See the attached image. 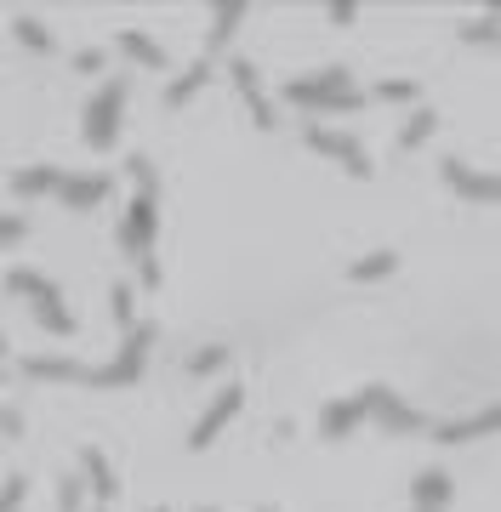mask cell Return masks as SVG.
Wrapping results in <instances>:
<instances>
[{"instance_id":"1","label":"cell","mask_w":501,"mask_h":512,"mask_svg":"<svg viewBox=\"0 0 501 512\" xmlns=\"http://www.w3.org/2000/svg\"><path fill=\"white\" fill-rule=\"evenodd\" d=\"M285 103H291V109H308V114H353V109H365V97L353 92V74L348 69L302 74V80L285 86Z\"/></svg>"},{"instance_id":"2","label":"cell","mask_w":501,"mask_h":512,"mask_svg":"<svg viewBox=\"0 0 501 512\" xmlns=\"http://www.w3.org/2000/svg\"><path fill=\"white\" fill-rule=\"evenodd\" d=\"M120 114H126V80L114 74V80L97 86L92 103H86V114H80V137H86L92 154H109V148L120 143Z\"/></svg>"},{"instance_id":"3","label":"cell","mask_w":501,"mask_h":512,"mask_svg":"<svg viewBox=\"0 0 501 512\" xmlns=\"http://www.w3.org/2000/svg\"><path fill=\"white\" fill-rule=\"evenodd\" d=\"M154 336H160V330H154L149 319H143V325H131L126 342H120V353H114L109 365L86 370V387H131V382H143L149 353H154Z\"/></svg>"},{"instance_id":"4","label":"cell","mask_w":501,"mask_h":512,"mask_svg":"<svg viewBox=\"0 0 501 512\" xmlns=\"http://www.w3.org/2000/svg\"><path fill=\"white\" fill-rule=\"evenodd\" d=\"M388 393H393V387L371 382V387H359V393H348V399H331L325 410H319V439H348L359 421H371L376 410H382Z\"/></svg>"},{"instance_id":"5","label":"cell","mask_w":501,"mask_h":512,"mask_svg":"<svg viewBox=\"0 0 501 512\" xmlns=\"http://www.w3.org/2000/svg\"><path fill=\"white\" fill-rule=\"evenodd\" d=\"M154 234H160V200L154 194H131L126 217H120V251L131 262H154Z\"/></svg>"},{"instance_id":"6","label":"cell","mask_w":501,"mask_h":512,"mask_svg":"<svg viewBox=\"0 0 501 512\" xmlns=\"http://www.w3.org/2000/svg\"><path fill=\"white\" fill-rule=\"evenodd\" d=\"M302 143L314 148V154H325V160H336L348 177H371L376 165H371V154H365V143L359 137H348V131H331V126H308L302 131Z\"/></svg>"},{"instance_id":"7","label":"cell","mask_w":501,"mask_h":512,"mask_svg":"<svg viewBox=\"0 0 501 512\" xmlns=\"http://www.w3.org/2000/svg\"><path fill=\"white\" fill-rule=\"evenodd\" d=\"M240 410H245V387H240V382H228L217 399L205 404V416L188 427V450H194V456H200V450H211V444H217V433H223V427L240 416Z\"/></svg>"},{"instance_id":"8","label":"cell","mask_w":501,"mask_h":512,"mask_svg":"<svg viewBox=\"0 0 501 512\" xmlns=\"http://www.w3.org/2000/svg\"><path fill=\"white\" fill-rule=\"evenodd\" d=\"M228 80H234V92H240L245 114H251V126H257V131H274V126H279V120H274V97L262 92L257 63H251V57H228Z\"/></svg>"},{"instance_id":"9","label":"cell","mask_w":501,"mask_h":512,"mask_svg":"<svg viewBox=\"0 0 501 512\" xmlns=\"http://www.w3.org/2000/svg\"><path fill=\"white\" fill-rule=\"evenodd\" d=\"M439 183L456 188V194H462V200H473V205H501V177H490V171H479V165L456 160V154L439 165Z\"/></svg>"},{"instance_id":"10","label":"cell","mask_w":501,"mask_h":512,"mask_svg":"<svg viewBox=\"0 0 501 512\" xmlns=\"http://www.w3.org/2000/svg\"><path fill=\"white\" fill-rule=\"evenodd\" d=\"M484 433H501V404H484L479 416L462 421H433V444H473Z\"/></svg>"},{"instance_id":"11","label":"cell","mask_w":501,"mask_h":512,"mask_svg":"<svg viewBox=\"0 0 501 512\" xmlns=\"http://www.w3.org/2000/svg\"><path fill=\"white\" fill-rule=\"evenodd\" d=\"M80 478H86V490L97 495V507L109 512V501H114V495H120V478H114L109 456H103L97 444H86V450H80Z\"/></svg>"},{"instance_id":"12","label":"cell","mask_w":501,"mask_h":512,"mask_svg":"<svg viewBox=\"0 0 501 512\" xmlns=\"http://www.w3.org/2000/svg\"><path fill=\"white\" fill-rule=\"evenodd\" d=\"M23 376H35V382H86V365L63 359V353H29Z\"/></svg>"},{"instance_id":"13","label":"cell","mask_w":501,"mask_h":512,"mask_svg":"<svg viewBox=\"0 0 501 512\" xmlns=\"http://www.w3.org/2000/svg\"><path fill=\"white\" fill-rule=\"evenodd\" d=\"M114 46H120L131 63H143V69H171L166 46H160L154 35H143V29H120V35H114Z\"/></svg>"},{"instance_id":"14","label":"cell","mask_w":501,"mask_h":512,"mask_svg":"<svg viewBox=\"0 0 501 512\" xmlns=\"http://www.w3.org/2000/svg\"><path fill=\"white\" fill-rule=\"evenodd\" d=\"M205 86H211V57H194V63H188V69L166 86V109H183V103H194Z\"/></svg>"},{"instance_id":"15","label":"cell","mask_w":501,"mask_h":512,"mask_svg":"<svg viewBox=\"0 0 501 512\" xmlns=\"http://www.w3.org/2000/svg\"><path fill=\"white\" fill-rule=\"evenodd\" d=\"M57 200L69 205V211H97V205L109 200V177H63V194Z\"/></svg>"},{"instance_id":"16","label":"cell","mask_w":501,"mask_h":512,"mask_svg":"<svg viewBox=\"0 0 501 512\" xmlns=\"http://www.w3.org/2000/svg\"><path fill=\"white\" fill-rule=\"evenodd\" d=\"M240 23H245V0H217V6H211V35H205V46H211V52H223L228 40L240 35ZM205 52V57H211Z\"/></svg>"},{"instance_id":"17","label":"cell","mask_w":501,"mask_h":512,"mask_svg":"<svg viewBox=\"0 0 501 512\" xmlns=\"http://www.w3.org/2000/svg\"><path fill=\"white\" fill-rule=\"evenodd\" d=\"M410 495H416V512H445V507H450V495H456V484H450V473L427 467V473L410 484Z\"/></svg>"},{"instance_id":"18","label":"cell","mask_w":501,"mask_h":512,"mask_svg":"<svg viewBox=\"0 0 501 512\" xmlns=\"http://www.w3.org/2000/svg\"><path fill=\"white\" fill-rule=\"evenodd\" d=\"M376 421H382L388 433H433V421H427L422 410H410V404L399 399V393H388V399H382V410H376Z\"/></svg>"},{"instance_id":"19","label":"cell","mask_w":501,"mask_h":512,"mask_svg":"<svg viewBox=\"0 0 501 512\" xmlns=\"http://www.w3.org/2000/svg\"><path fill=\"white\" fill-rule=\"evenodd\" d=\"M63 177L69 171H57V165H29L12 177V188H18V200H40V194H63Z\"/></svg>"},{"instance_id":"20","label":"cell","mask_w":501,"mask_h":512,"mask_svg":"<svg viewBox=\"0 0 501 512\" xmlns=\"http://www.w3.org/2000/svg\"><path fill=\"white\" fill-rule=\"evenodd\" d=\"M228 359H234V348H228V342H205V348H194V353L183 359V370L200 382V376H217V370H228Z\"/></svg>"},{"instance_id":"21","label":"cell","mask_w":501,"mask_h":512,"mask_svg":"<svg viewBox=\"0 0 501 512\" xmlns=\"http://www.w3.org/2000/svg\"><path fill=\"white\" fill-rule=\"evenodd\" d=\"M388 274H399V251H371V256H359V262H348V279H359V285L388 279Z\"/></svg>"},{"instance_id":"22","label":"cell","mask_w":501,"mask_h":512,"mask_svg":"<svg viewBox=\"0 0 501 512\" xmlns=\"http://www.w3.org/2000/svg\"><path fill=\"white\" fill-rule=\"evenodd\" d=\"M35 319H40L46 330H52V336H75V313L63 308V291L40 296V302H35Z\"/></svg>"},{"instance_id":"23","label":"cell","mask_w":501,"mask_h":512,"mask_svg":"<svg viewBox=\"0 0 501 512\" xmlns=\"http://www.w3.org/2000/svg\"><path fill=\"white\" fill-rule=\"evenodd\" d=\"M433 131H439V114H433V109H410V120L399 126V148L410 154V148H422Z\"/></svg>"},{"instance_id":"24","label":"cell","mask_w":501,"mask_h":512,"mask_svg":"<svg viewBox=\"0 0 501 512\" xmlns=\"http://www.w3.org/2000/svg\"><path fill=\"white\" fill-rule=\"evenodd\" d=\"M6 291H12V296H29V308H35L40 296H52L57 285H52V279H40L35 268H12V274H6Z\"/></svg>"},{"instance_id":"25","label":"cell","mask_w":501,"mask_h":512,"mask_svg":"<svg viewBox=\"0 0 501 512\" xmlns=\"http://www.w3.org/2000/svg\"><path fill=\"white\" fill-rule=\"evenodd\" d=\"M12 35H18V46H29V52H57V35L40 18H29V12L12 23Z\"/></svg>"},{"instance_id":"26","label":"cell","mask_w":501,"mask_h":512,"mask_svg":"<svg viewBox=\"0 0 501 512\" xmlns=\"http://www.w3.org/2000/svg\"><path fill=\"white\" fill-rule=\"evenodd\" d=\"M462 40L467 46H490V40H501V6H490V12H479L473 23H462Z\"/></svg>"},{"instance_id":"27","label":"cell","mask_w":501,"mask_h":512,"mask_svg":"<svg viewBox=\"0 0 501 512\" xmlns=\"http://www.w3.org/2000/svg\"><path fill=\"white\" fill-rule=\"evenodd\" d=\"M126 177H131L137 194H154V200H160V177H154V165L143 160V154H131V160H126Z\"/></svg>"},{"instance_id":"28","label":"cell","mask_w":501,"mask_h":512,"mask_svg":"<svg viewBox=\"0 0 501 512\" xmlns=\"http://www.w3.org/2000/svg\"><path fill=\"white\" fill-rule=\"evenodd\" d=\"M109 308H114V319H120V330L137 325V296H131V285H114V291H109Z\"/></svg>"},{"instance_id":"29","label":"cell","mask_w":501,"mask_h":512,"mask_svg":"<svg viewBox=\"0 0 501 512\" xmlns=\"http://www.w3.org/2000/svg\"><path fill=\"white\" fill-rule=\"evenodd\" d=\"M86 507V478H63V484H57V512H80Z\"/></svg>"},{"instance_id":"30","label":"cell","mask_w":501,"mask_h":512,"mask_svg":"<svg viewBox=\"0 0 501 512\" xmlns=\"http://www.w3.org/2000/svg\"><path fill=\"white\" fill-rule=\"evenodd\" d=\"M23 501H29V478L12 473L6 484H0V512H23Z\"/></svg>"},{"instance_id":"31","label":"cell","mask_w":501,"mask_h":512,"mask_svg":"<svg viewBox=\"0 0 501 512\" xmlns=\"http://www.w3.org/2000/svg\"><path fill=\"white\" fill-rule=\"evenodd\" d=\"M376 97H382V103H416V97H422V86H416V80H382V86H376Z\"/></svg>"},{"instance_id":"32","label":"cell","mask_w":501,"mask_h":512,"mask_svg":"<svg viewBox=\"0 0 501 512\" xmlns=\"http://www.w3.org/2000/svg\"><path fill=\"white\" fill-rule=\"evenodd\" d=\"M69 63H75V74H103V69H109V57L97 52V46H80V52L69 57Z\"/></svg>"},{"instance_id":"33","label":"cell","mask_w":501,"mask_h":512,"mask_svg":"<svg viewBox=\"0 0 501 512\" xmlns=\"http://www.w3.org/2000/svg\"><path fill=\"white\" fill-rule=\"evenodd\" d=\"M23 234H29V222H23L18 211H0V245H18Z\"/></svg>"},{"instance_id":"34","label":"cell","mask_w":501,"mask_h":512,"mask_svg":"<svg viewBox=\"0 0 501 512\" xmlns=\"http://www.w3.org/2000/svg\"><path fill=\"white\" fill-rule=\"evenodd\" d=\"M23 433V410L18 404H0V439H18Z\"/></svg>"},{"instance_id":"35","label":"cell","mask_w":501,"mask_h":512,"mask_svg":"<svg viewBox=\"0 0 501 512\" xmlns=\"http://www.w3.org/2000/svg\"><path fill=\"white\" fill-rule=\"evenodd\" d=\"M353 18H359V6H353V0H336V6H331V23H353Z\"/></svg>"},{"instance_id":"36","label":"cell","mask_w":501,"mask_h":512,"mask_svg":"<svg viewBox=\"0 0 501 512\" xmlns=\"http://www.w3.org/2000/svg\"><path fill=\"white\" fill-rule=\"evenodd\" d=\"M6 348H12V342H6V336H0V359H6Z\"/></svg>"},{"instance_id":"37","label":"cell","mask_w":501,"mask_h":512,"mask_svg":"<svg viewBox=\"0 0 501 512\" xmlns=\"http://www.w3.org/2000/svg\"><path fill=\"white\" fill-rule=\"evenodd\" d=\"M149 512H166V507H149Z\"/></svg>"},{"instance_id":"38","label":"cell","mask_w":501,"mask_h":512,"mask_svg":"<svg viewBox=\"0 0 501 512\" xmlns=\"http://www.w3.org/2000/svg\"><path fill=\"white\" fill-rule=\"evenodd\" d=\"M200 512H217V507H200Z\"/></svg>"},{"instance_id":"39","label":"cell","mask_w":501,"mask_h":512,"mask_svg":"<svg viewBox=\"0 0 501 512\" xmlns=\"http://www.w3.org/2000/svg\"><path fill=\"white\" fill-rule=\"evenodd\" d=\"M257 512H274V507H257Z\"/></svg>"},{"instance_id":"40","label":"cell","mask_w":501,"mask_h":512,"mask_svg":"<svg viewBox=\"0 0 501 512\" xmlns=\"http://www.w3.org/2000/svg\"><path fill=\"white\" fill-rule=\"evenodd\" d=\"M97 512H103V507H97Z\"/></svg>"}]
</instances>
